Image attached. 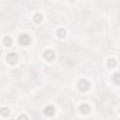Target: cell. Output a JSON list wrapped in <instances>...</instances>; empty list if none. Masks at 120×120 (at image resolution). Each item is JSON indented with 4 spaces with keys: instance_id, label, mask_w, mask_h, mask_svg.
<instances>
[{
    "instance_id": "4",
    "label": "cell",
    "mask_w": 120,
    "mask_h": 120,
    "mask_svg": "<svg viewBox=\"0 0 120 120\" xmlns=\"http://www.w3.org/2000/svg\"><path fill=\"white\" fill-rule=\"evenodd\" d=\"M90 112H92V107H90V105H89V103L83 102V103H81V105H79V113H81V114L88 116V114H90Z\"/></svg>"
},
{
    "instance_id": "8",
    "label": "cell",
    "mask_w": 120,
    "mask_h": 120,
    "mask_svg": "<svg viewBox=\"0 0 120 120\" xmlns=\"http://www.w3.org/2000/svg\"><path fill=\"white\" fill-rule=\"evenodd\" d=\"M106 65H107L109 68H116V65H117V59H116L114 56H109L107 61H106Z\"/></svg>"
},
{
    "instance_id": "11",
    "label": "cell",
    "mask_w": 120,
    "mask_h": 120,
    "mask_svg": "<svg viewBox=\"0 0 120 120\" xmlns=\"http://www.w3.org/2000/svg\"><path fill=\"white\" fill-rule=\"evenodd\" d=\"M2 41H3V45H6V47H11V44H13V38L10 35H4Z\"/></svg>"
},
{
    "instance_id": "2",
    "label": "cell",
    "mask_w": 120,
    "mask_h": 120,
    "mask_svg": "<svg viewBox=\"0 0 120 120\" xmlns=\"http://www.w3.org/2000/svg\"><path fill=\"white\" fill-rule=\"evenodd\" d=\"M17 41H19V44H20L21 47H28V45L31 44V37H30V34L23 33V34H19Z\"/></svg>"
},
{
    "instance_id": "6",
    "label": "cell",
    "mask_w": 120,
    "mask_h": 120,
    "mask_svg": "<svg viewBox=\"0 0 120 120\" xmlns=\"http://www.w3.org/2000/svg\"><path fill=\"white\" fill-rule=\"evenodd\" d=\"M42 113H44V116H47V117H52V116H55V107H54L52 105H47V106L42 109Z\"/></svg>"
},
{
    "instance_id": "5",
    "label": "cell",
    "mask_w": 120,
    "mask_h": 120,
    "mask_svg": "<svg viewBox=\"0 0 120 120\" xmlns=\"http://www.w3.org/2000/svg\"><path fill=\"white\" fill-rule=\"evenodd\" d=\"M42 58L45 59L47 62H52L54 59H55V52H54L52 49L48 48V49H45V51L42 52Z\"/></svg>"
},
{
    "instance_id": "1",
    "label": "cell",
    "mask_w": 120,
    "mask_h": 120,
    "mask_svg": "<svg viewBox=\"0 0 120 120\" xmlns=\"http://www.w3.org/2000/svg\"><path fill=\"white\" fill-rule=\"evenodd\" d=\"M90 86H92V83H90L89 79H79L78 83H76V88H78L79 92H88L90 89Z\"/></svg>"
},
{
    "instance_id": "13",
    "label": "cell",
    "mask_w": 120,
    "mask_h": 120,
    "mask_svg": "<svg viewBox=\"0 0 120 120\" xmlns=\"http://www.w3.org/2000/svg\"><path fill=\"white\" fill-rule=\"evenodd\" d=\"M113 82H114L116 85L120 83V81H119V74H114V75H113Z\"/></svg>"
},
{
    "instance_id": "3",
    "label": "cell",
    "mask_w": 120,
    "mask_h": 120,
    "mask_svg": "<svg viewBox=\"0 0 120 120\" xmlns=\"http://www.w3.org/2000/svg\"><path fill=\"white\" fill-rule=\"evenodd\" d=\"M19 59H20V56H19V54H16V52H9V54L6 55V62L10 64V65L19 64Z\"/></svg>"
},
{
    "instance_id": "12",
    "label": "cell",
    "mask_w": 120,
    "mask_h": 120,
    "mask_svg": "<svg viewBox=\"0 0 120 120\" xmlns=\"http://www.w3.org/2000/svg\"><path fill=\"white\" fill-rule=\"evenodd\" d=\"M17 120H30V116L27 113H21V114H19Z\"/></svg>"
},
{
    "instance_id": "9",
    "label": "cell",
    "mask_w": 120,
    "mask_h": 120,
    "mask_svg": "<svg viewBox=\"0 0 120 120\" xmlns=\"http://www.w3.org/2000/svg\"><path fill=\"white\" fill-rule=\"evenodd\" d=\"M0 116L4 117V119H7L10 116V109L7 106H2V107H0Z\"/></svg>"
},
{
    "instance_id": "10",
    "label": "cell",
    "mask_w": 120,
    "mask_h": 120,
    "mask_svg": "<svg viewBox=\"0 0 120 120\" xmlns=\"http://www.w3.org/2000/svg\"><path fill=\"white\" fill-rule=\"evenodd\" d=\"M56 37H58L59 40H64V38L67 37V30L62 28V27H59V28L56 30Z\"/></svg>"
},
{
    "instance_id": "7",
    "label": "cell",
    "mask_w": 120,
    "mask_h": 120,
    "mask_svg": "<svg viewBox=\"0 0 120 120\" xmlns=\"http://www.w3.org/2000/svg\"><path fill=\"white\" fill-rule=\"evenodd\" d=\"M42 20H44L42 13H40V11L34 13V16H33V21H34L35 24H41V23H42Z\"/></svg>"
}]
</instances>
